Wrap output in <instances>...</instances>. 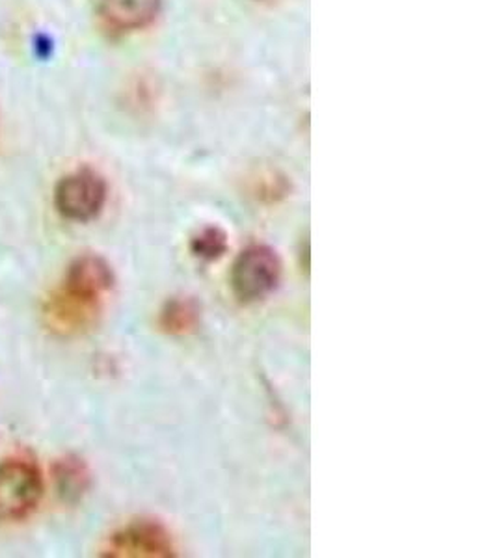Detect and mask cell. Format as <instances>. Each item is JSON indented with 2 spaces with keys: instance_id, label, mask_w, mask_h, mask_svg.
Segmentation results:
<instances>
[{
  "instance_id": "6da1fadb",
  "label": "cell",
  "mask_w": 497,
  "mask_h": 558,
  "mask_svg": "<svg viewBox=\"0 0 497 558\" xmlns=\"http://www.w3.org/2000/svg\"><path fill=\"white\" fill-rule=\"evenodd\" d=\"M280 255L267 244H252L237 255L231 268V291L241 304H257L268 299L281 281Z\"/></svg>"
},
{
  "instance_id": "277c9868",
  "label": "cell",
  "mask_w": 497,
  "mask_h": 558,
  "mask_svg": "<svg viewBox=\"0 0 497 558\" xmlns=\"http://www.w3.org/2000/svg\"><path fill=\"white\" fill-rule=\"evenodd\" d=\"M109 186L101 173L81 168L60 179L54 189V207L71 222H92L107 205Z\"/></svg>"
},
{
  "instance_id": "5b68a950",
  "label": "cell",
  "mask_w": 497,
  "mask_h": 558,
  "mask_svg": "<svg viewBox=\"0 0 497 558\" xmlns=\"http://www.w3.org/2000/svg\"><path fill=\"white\" fill-rule=\"evenodd\" d=\"M99 302L81 299L58 286L45 299L41 317L47 330L58 337H78L96 328L102 315Z\"/></svg>"
},
{
  "instance_id": "9c48e42d",
  "label": "cell",
  "mask_w": 497,
  "mask_h": 558,
  "mask_svg": "<svg viewBox=\"0 0 497 558\" xmlns=\"http://www.w3.org/2000/svg\"><path fill=\"white\" fill-rule=\"evenodd\" d=\"M157 324L166 336H191L202 324V307L196 300L175 296L160 307Z\"/></svg>"
},
{
  "instance_id": "3957f363",
  "label": "cell",
  "mask_w": 497,
  "mask_h": 558,
  "mask_svg": "<svg viewBox=\"0 0 497 558\" xmlns=\"http://www.w3.org/2000/svg\"><path fill=\"white\" fill-rule=\"evenodd\" d=\"M107 558H173L178 544L160 521L141 518L118 526L101 547Z\"/></svg>"
},
{
  "instance_id": "7a4b0ae2",
  "label": "cell",
  "mask_w": 497,
  "mask_h": 558,
  "mask_svg": "<svg viewBox=\"0 0 497 558\" xmlns=\"http://www.w3.org/2000/svg\"><path fill=\"white\" fill-rule=\"evenodd\" d=\"M44 497V473L31 458H8L0 463V523L33 514Z\"/></svg>"
},
{
  "instance_id": "30bf717a",
  "label": "cell",
  "mask_w": 497,
  "mask_h": 558,
  "mask_svg": "<svg viewBox=\"0 0 497 558\" xmlns=\"http://www.w3.org/2000/svg\"><path fill=\"white\" fill-rule=\"evenodd\" d=\"M228 250H230L228 233L218 226H205L191 239L192 255L202 260L213 263V260L222 259L223 255L228 254Z\"/></svg>"
},
{
  "instance_id": "ba28073f",
  "label": "cell",
  "mask_w": 497,
  "mask_h": 558,
  "mask_svg": "<svg viewBox=\"0 0 497 558\" xmlns=\"http://www.w3.org/2000/svg\"><path fill=\"white\" fill-rule=\"evenodd\" d=\"M52 483L62 501L77 505L92 488V471L83 458L65 454L52 463Z\"/></svg>"
},
{
  "instance_id": "52a82bcc",
  "label": "cell",
  "mask_w": 497,
  "mask_h": 558,
  "mask_svg": "<svg viewBox=\"0 0 497 558\" xmlns=\"http://www.w3.org/2000/svg\"><path fill=\"white\" fill-rule=\"evenodd\" d=\"M162 0H99L105 25L116 33H136L154 23Z\"/></svg>"
},
{
  "instance_id": "8fae6325",
  "label": "cell",
  "mask_w": 497,
  "mask_h": 558,
  "mask_svg": "<svg viewBox=\"0 0 497 558\" xmlns=\"http://www.w3.org/2000/svg\"><path fill=\"white\" fill-rule=\"evenodd\" d=\"M252 196L265 205L280 204L281 199H286L291 192V183L286 175L280 172H262L252 181L250 186Z\"/></svg>"
},
{
  "instance_id": "8992f818",
  "label": "cell",
  "mask_w": 497,
  "mask_h": 558,
  "mask_svg": "<svg viewBox=\"0 0 497 558\" xmlns=\"http://www.w3.org/2000/svg\"><path fill=\"white\" fill-rule=\"evenodd\" d=\"M114 270L109 260L101 255L84 254L71 260L60 287L81 299L105 304V299L114 289Z\"/></svg>"
}]
</instances>
